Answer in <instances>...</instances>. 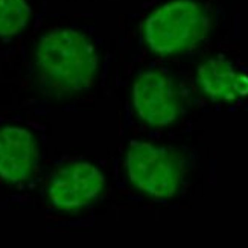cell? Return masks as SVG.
Masks as SVG:
<instances>
[{
	"instance_id": "277c9868",
	"label": "cell",
	"mask_w": 248,
	"mask_h": 248,
	"mask_svg": "<svg viewBox=\"0 0 248 248\" xmlns=\"http://www.w3.org/2000/svg\"><path fill=\"white\" fill-rule=\"evenodd\" d=\"M134 107L143 122L163 126L177 119L181 98L166 73L148 70L134 84Z\"/></svg>"
},
{
	"instance_id": "6da1fadb",
	"label": "cell",
	"mask_w": 248,
	"mask_h": 248,
	"mask_svg": "<svg viewBox=\"0 0 248 248\" xmlns=\"http://www.w3.org/2000/svg\"><path fill=\"white\" fill-rule=\"evenodd\" d=\"M37 61L45 79L60 90L89 87L96 70L93 45L70 29H58L43 37L37 49Z\"/></svg>"
},
{
	"instance_id": "5b68a950",
	"label": "cell",
	"mask_w": 248,
	"mask_h": 248,
	"mask_svg": "<svg viewBox=\"0 0 248 248\" xmlns=\"http://www.w3.org/2000/svg\"><path fill=\"white\" fill-rule=\"evenodd\" d=\"M104 186V177L90 163H72L52 177L47 197L55 207L77 210L90 204Z\"/></svg>"
},
{
	"instance_id": "52a82bcc",
	"label": "cell",
	"mask_w": 248,
	"mask_h": 248,
	"mask_svg": "<svg viewBox=\"0 0 248 248\" xmlns=\"http://www.w3.org/2000/svg\"><path fill=\"white\" fill-rule=\"evenodd\" d=\"M201 90L215 101L233 102L248 96V75L225 60H209L198 69Z\"/></svg>"
},
{
	"instance_id": "3957f363",
	"label": "cell",
	"mask_w": 248,
	"mask_h": 248,
	"mask_svg": "<svg viewBox=\"0 0 248 248\" xmlns=\"http://www.w3.org/2000/svg\"><path fill=\"white\" fill-rule=\"evenodd\" d=\"M126 172L139 189L155 198L170 197L183 177L181 161L175 154L145 142H134L129 146Z\"/></svg>"
},
{
	"instance_id": "7a4b0ae2",
	"label": "cell",
	"mask_w": 248,
	"mask_h": 248,
	"mask_svg": "<svg viewBox=\"0 0 248 248\" xmlns=\"http://www.w3.org/2000/svg\"><path fill=\"white\" fill-rule=\"evenodd\" d=\"M207 31L204 9L193 0H175L146 20L145 40L158 53H177L192 47Z\"/></svg>"
},
{
	"instance_id": "ba28073f",
	"label": "cell",
	"mask_w": 248,
	"mask_h": 248,
	"mask_svg": "<svg viewBox=\"0 0 248 248\" xmlns=\"http://www.w3.org/2000/svg\"><path fill=\"white\" fill-rule=\"evenodd\" d=\"M26 0H0V35H14L29 17Z\"/></svg>"
},
{
	"instance_id": "8992f818",
	"label": "cell",
	"mask_w": 248,
	"mask_h": 248,
	"mask_svg": "<svg viewBox=\"0 0 248 248\" xmlns=\"http://www.w3.org/2000/svg\"><path fill=\"white\" fill-rule=\"evenodd\" d=\"M37 149L32 136L17 126L0 129V178L25 181L35 166Z\"/></svg>"
}]
</instances>
